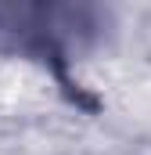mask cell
<instances>
[{"label":"cell","instance_id":"obj_1","mask_svg":"<svg viewBox=\"0 0 151 155\" xmlns=\"http://www.w3.org/2000/svg\"><path fill=\"white\" fill-rule=\"evenodd\" d=\"M108 29V11L97 4H29V0H0V51L33 58L47 65L61 90L94 108L90 97L79 94V87L69 76V54L86 51Z\"/></svg>","mask_w":151,"mask_h":155}]
</instances>
